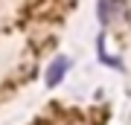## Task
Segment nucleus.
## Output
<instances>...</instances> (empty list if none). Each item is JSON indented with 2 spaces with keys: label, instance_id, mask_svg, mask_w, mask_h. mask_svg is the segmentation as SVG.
<instances>
[{
  "label": "nucleus",
  "instance_id": "2",
  "mask_svg": "<svg viewBox=\"0 0 131 125\" xmlns=\"http://www.w3.org/2000/svg\"><path fill=\"white\" fill-rule=\"evenodd\" d=\"M67 64H70L67 58H56V61H52V67H50V73H47V84H50V87H56V84L61 82V76L67 73Z\"/></svg>",
  "mask_w": 131,
  "mask_h": 125
},
{
  "label": "nucleus",
  "instance_id": "1",
  "mask_svg": "<svg viewBox=\"0 0 131 125\" xmlns=\"http://www.w3.org/2000/svg\"><path fill=\"white\" fill-rule=\"evenodd\" d=\"M125 18V6L122 0H99V20L102 23H114Z\"/></svg>",
  "mask_w": 131,
  "mask_h": 125
}]
</instances>
